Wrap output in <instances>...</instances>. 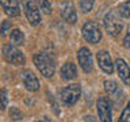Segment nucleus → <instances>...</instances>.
<instances>
[{"instance_id":"nucleus-9","label":"nucleus","mask_w":130,"mask_h":122,"mask_svg":"<svg viewBox=\"0 0 130 122\" xmlns=\"http://www.w3.org/2000/svg\"><path fill=\"white\" fill-rule=\"evenodd\" d=\"M96 60H98V64H99L100 69H102V71H103L104 73H108V75H111V73L114 72V63H112L111 56H110L108 52H106V50L98 52Z\"/></svg>"},{"instance_id":"nucleus-14","label":"nucleus","mask_w":130,"mask_h":122,"mask_svg":"<svg viewBox=\"0 0 130 122\" xmlns=\"http://www.w3.org/2000/svg\"><path fill=\"white\" fill-rule=\"evenodd\" d=\"M60 73H61L62 80L69 81V80H73L77 76V68L73 63H67V64H64L62 67H61Z\"/></svg>"},{"instance_id":"nucleus-1","label":"nucleus","mask_w":130,"mask_h":122,"mask_svg":"<svg viewBox=\"0 0 130 122\" xmlns=\"http://www.w3.org/2000/svg\"><path fill=\"white\" fill-rule=\"evenodd\" d=\"M32 61H34L37 69L42 73L45 77H52L56 72V60L53 58L50 54L43 52H39L32 57Z\"/></svg>"},{"instance_id":"nucleus-15","label":"nucleus","mask_w":130,"mask_h":122,"mask_svg":"<svg viewBox=\"0 0 130 122\" xmlns=\"http://www.w3.org/2000/svg\"><path fill=\"white\" fill-rule=\"evenodd\" d=\"M10 41L12 45H16V46H20V45L24 43V34L23 31H20L19 28H14L10 33Z\"/></svg>"},{"instance_id":"nucleus-10","label":"nucleus","mask_w":130,"mask_h":122,"mask_svg":"<svg viewBox=\"0 0 130 122\" xmlns=\"http://www.w3.org/2000/svg\"><path fill=\"white\" fill-rule=\"evenodd\" d=\"M61 18L69 24H73L77 22V14L76 8L73 6L72 2H65L61 4Z\"/></svg>"},{"instance_id":"nucleus-21","label":"nucleus","mask_w":130,"mask_h":122,"mask_svg":"<svg viewBox=\"0 0 130 122\" xmlns=\"http://www.w3.org/2000/svg\"><path fill=\"white\" fill-rule=\"evenodd\" d=\"M8 115H10V118L14 119V121H20L23 118V114L18 107H11L10 110H8Z\"/></svg>"},{"instance_id":"nucleus-26","label":"nucleus","mask_w":130,"mask_h":122,"mask_svg":"<svg viewBox=\"0 0 130 122\" xmlns=\"http://www.w3.org/2000/svg\"><path fill=\"white\" fill-rule=\"evenodd\" d=\"M38 122H43V121H38Z\"/></svg>"},{"instance_id":"nucleus-11","label":"nucleus","mask_w":130,"mask_h":122,"mask_svg":"<svg viewBox=\"0 0 130 122\" xmlns=\"http://www.w3.org/2000/svg\"><path fill=\"white\" fill-rule=\"evenodd\" d=\"M0 6L4 10V12L11 18H16L20 15L19 0H0Z\"/></svg>"},{"instance_id":"nucleus-5","label":"nucleus","mask_w":130,"mask_h":122,"mask_svg":"<svg viewBox=\"0 0 130 122\" xmlns=\"http://www.w3.org/2000/svg\"><path fill=\"white\" fill-rule=\"evenodd\" d=\"M80 95H81V88H80L79 84L67 85V87L62 88L60 92L61 100H62L67 106H73L77 100H79Z\"/></svg>"},{"instance_id":"nucleus-18","label":"nucleus","mask_w":130,"mask_h":122,"mask_svg":"<svg viewBox=\"0 0 130 122\" xmlns=\"http://www.w3.org/2000/svg\"><path fill=\"white\" fill-rule=\"evenodd\" d=\"M104 89H106V92H108V95H114L115 92H118L119 87H118L115 80H106L104 81Z\"/></svg>"},{"instance_id":"nucleus-7","label":"nucleus","mask_w":130,"mask_h":122,"mask_svg":"<svg viewBox=\"0 0 130 122\" xmlns=\"http://www.w3.org/2000/svg\"><path fill=\"white\" fill-rule=\"evenodd\" d=\"M98 117L100 122H112V113H111V102L108 98H99L96 102Z\"/></svg>"},{"instance_id":"nucleus-19","label":"nucleus","mask_w":130,"mask_h":122,"mask_svg":"<svg viewBox=\"0 0 130 122\" xmlns=\"http://www.w3.org/2000/svg\"><path fill=\"white\" fill-rule=\"evenodd\" d=\"M93 4H95V0H80V10H81V12L88 14V12L92 10Z\"/></svg>"},{"instance_id":"nucleus-6","label":"nucleus","mask_w":130,"mask_h":122,"mask_svg":"<svg viewBox=\"0 0 130 122\" xmlns=\"http://www.w3.org/2000/svg\"><path fill=\"white\" fill-rule=\"evenodd\" d=\"M23 8L26 18L31 26H37V24L41 23L42 16H41V11L37 6L35 0H23Z\"/></svg>"},{"instance_id":"nucleus-3","label":"nucleus","mask_w":130,"mask_h":122,"mask_svg":"<svg viewBox=\"0 0 130 122\" xmlns=\"http://www.w3.org/2000/svg\"><path fill=\"white\" fill-rule=\"evenodd\" d=\"M2 54H3V58L8 64H12L15 67H20V65H24V63H26V57H24L23 52L16 45H12V43L4 45Z\"/></svg>"},{"instance_id":"nucleus-24","label":"nucleus","mask_w":130,"mask_h":122,"mask_svg":"<svg viewBox=\"0 0 130 122\" xmlns=\"http://www.w3.org/2000/svg\"><path fill=\"white\" fill-rule=\"evenodd\" d=\"M123 46L126 49H130V26L127 28V34H126L125 38H123Z\"/></svg>"},{"instance_id":"nucleus-25","label":"nucleus","mask_w":130,"mask_h":122,"mask_svg":"<svg viewBox=\"0 0 130 122\" xmlns=\"http://www.w3.org/2000/svg\"><path fill=\"white\" fill-rule=\"evenodd\" d=\"M84 122H98V119L92 115H87V117H84Z\"/></svg>"},{"instance_id":"nucleus-8","label":"nucleus","mask_w":130,"mask_h":122,"mask_svg":"<svg viewBox=\"0 0 130 122\" xmlns=\"http://www.w3.org/2000/svg\"><path fill=\"white\" fill-rule=\"evenodd\" d=\"M77 61H79V65L81 67V69H83L85 73L92 72L93 60H92V53H91L89 49L80 48L79 52H77Z\"/></svg>"},{"instance_id":"nucleus-20","label":"nucleus","mask_w":130,"mask_h":122,"mask_svg":"<svg viewBox=\"0 0 130 122\" xmlns=\"http://www.w3.org/2000/svg\"><path fill=\"white\" fill-rule=\"evenodd\" d=\"M7 104H8V92L7 89L2 88L0 89V110H6L7 109Z\"/></svg>"},{"instance_id":"nucleus-23","label":"nucleus","mask_w":130,"mask_h":122,"mask_svg":"<svg viewBox=\"0 0 130 122\" xmlns=\"http://www.w3.org/2000/svg\"><path fill=\"white\" fill-rule=\"evenodd\" d=\"M118 122H130V102H127V104H126V107L123 109L122 115H121Z\"/></svg>"},{"instance_id":"nucleus-4","label":"nucleus","mask_w":130,"mask_h":122,"mask_svg":"<svg viewBox=\"0 0 130 122\" xmlns=\"http://www.w3.org/2000/svg\"><path fill=\"white\" fill-rule=\"evenodd\" d=\"M81 34H83V38L87 41L88 43H98L100 42L102 39V31L99 24L92 22V20H88L83 24V28H81Z\"/></svg>"},{"instance_id":"nucleus-12","label":"nucleus","mask_w":130,"mask_h":122,"mask_svg":"<svg viewBox=\"0 0 130 122\" xmlns=\"http://www.w3.org/2000/svg\"><path fill=\"white\" fill-rule=\"evenodd\" d=\"M22 79H23V84H24L27 91L35 92L39 89V81L31 71H24L22 73Z\"/></svg>"},{"instance_id":"nucleus-16","label":"nucleus","mask_w":130,"mask_h":122,"mask_svg":"<svg viewBox=\"0 0 130 122\" xmlns=\"http://www.w3.org/2000/svg\"><path fill=\"white\" fill-rule=\"evenodd\" d=\"M35 3H37V6H38L41 12H43V14H46V15L52 14L53 8H52V4L49 3V0H35Z\"/></svg>"},{"instance_id":"nucleus-22","label":"nucleus","mask_w":130,"mask_h":122,"mask_svg":"<svg viewBox=\"0 0 130 122\" xmlns=\"http://www.w3.org/2000/svg\"><path fill=\"white\" fill-rule=\"evenodd\" d=\"M8 33H11V22L6 19L0 23V37H6Z\"/></svg>"},{"instance_id":"nucleus-2","label":"nucleus","mask_w":130,"mask_h":122,"mask_svg":"<svg viewBox=\"0 0 130 122\" xmlns=\"http://www.w3.org/2000/svg\"><path fill=\"white\" fill-rule=\"evenodd\" d=\"M103 24H104L106 31H107L111 37H118L121 34L122 28H123V18H122V16L118 14V11H115V10L108 11L107 14L104 15Z\"/></svg>"},{"instance_id":"nucleus-17","label":"nucleus","mask_w":130,"mask_h":122,"mask_svg":"<svg viewBox=\"0 0 130 122\" xmlns=\"http://www.w3.org/2000/svg\"><path fill=\"white\" fill-rule=\"evenodd\" d=\"M117 11L122 18H130V0L121 3L117 8Z\"/></svg>"},{"instance_id":"nucleus-13","label":"nucleus","mask_w":130,"mask_h":122,"mask_svg":"<svg viewBox=\"0 0 130 122\" xmlns=\"http://www.w3.org/2000/svg\"><path fill=\"white\" fill-rule=\"evenodd\" d=\"M115 68H117L119 79L123 81L126 85H130V67L126 64V61L123 58H118L115 61Z\"/></svg>"}]
</instances>
